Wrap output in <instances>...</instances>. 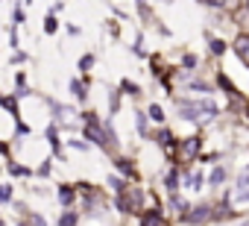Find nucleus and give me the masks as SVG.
<instances>
[{
  "instance_id": "obj_1",
  "label": "nucleus",
  "mask_w": 249,
  "mask_h": 226,
  "mask_svg": "<svg viewBox=\"0 0 249 226\" xmlns=\"http://www.w3.org/2000/svg\"><path fill=\"white\" fill-rule=\"evenodd\" d=\"M179 112L185 121H205V118H214L217 115V106L202 100V103H188V100H179Z\"/></svg>"
},
{
  "instance_id": "obj_2",
  "label": "nucleus",
  "mask_w": 249,
  "mask_h": 226,
  "mask_svg": "<svg viewBox=\"0 0 249 226\" xmlns=\"http://www.w3.org/2000/svg\"><path fill=\"white\" fill-rule=\"evenodd\" d=\"M231 200H237V203H243V200H249V165L237 173V188H234V194H231Z\"/></svg>"
},
{
  "instance_id": "obj_3",
  "label": "nucleus",
  "mask_w": 249,
  "mask_h": 226,
  "mask_svg": "<svg viewBox=\"0 0 249 226\" xmlns=\"http://www.w3.org/2000/svg\"><path fill=\"white\" fill-rule=\"evenodd\" d=\"M141 226H167V220H164V214H161V211L150 208V211H144V217H141Z\"/></svg>"
},
{
  "instance_id": "obj_4",
  "label": "nucleus",
  "mask_w": 249,
  "mask_h": 226,
  "mask_svg": "<svg viewBox=\"0 0 249 226\" xmlns=\"http://www.w3.org/2000/svg\"><path fill=\"white\" fill-rule=\"evenodd\" d=\"M234 53H237L240 62L249 65V36H237V41H234Z\"/></svg>"
},
{
  "instance_id": "obj_5",
  "label": "nucleus",
  "mask_w": 249,
  "mask_h": 226,
  "mask_svg": "<svg viewBox=\"0 0 249 226\" xmlns=\"http://www.w3.org/2000/svg\"><path fill=\"white\" fill-rule=\"evenodd\" d=\"M211 217V208L208 206H199V208H194L191 214H185V223H202V220H208Z\"/></svg>"
},
{
  "instance_id": "obj_6",
  "label": "nucleus",
  "mask_w": 249,
  "mask_h": 226,
  "mask_svg": "<svg viewBox=\"0 0 249 226\" xmlns=\"http://www.w3.org/2000/svg\"><path fill=\"white\" fill-rule=\"evenodd\" d=\"M196 153H199V138H188V141L182 144V156L191 159V156H196Z\"/></svg>"
},
{
  "instance_id": "obj_7",
  "label": "nucleus",
  "mask_w": 249,
  "mask_h": 226,
  "mask_svg": "<svg viewBox=\"0 0 249 226\" xmlns=\"http://www.w3.org/2000/svg\"><path fill=\"white\" fill-rule=\"evenodd\" d=\"M59 226H76V214H73V211H68V214L59 220Z\"/></svg>"
},
{
  "instance_id": "obj_8",
  "label": "nucleus",
  "mask_w": 249,
  "mask_h": 226,
  "mask_svg": "<svg viewBox=\"0 0 249 226\" xmlns=\"http://www.w3.org/2000/svg\"><path fill=\"white\" fill-rule=\"evenodd\" d=\"M164 185H167V191H176V170H170V173H167Z\"/></svg>"
},
{
  "instance_id": "obj_9",
  "label": "nucleus",
  "mask_w": 249,
  "mask_h": 226,
  "mask_svg": "<svg viewBox=\"0 0 249 226\" xmlns=\"http://www.w3.org/2000/svg\"><path fill=\"white\" fill-rule=\"evenodd\" d=\"M71 91H73V94H76L79 100L85 97V88H82V82H71Z\"/></svg>"
},
{
  "instance_id": "obj_10",
  "label": "nucleus",
  "mask_w": 249,
  "mask_h": 226,
  "mask_svg": "<svg viewBox=\"0 0 249 226\" xmlns=\"http://www.w3.org/2000/svg\"><path fill=\"white\" fill-rule=\"evenodd\" d=\"M223 176H226V173H223V168H217V170L211 173V185H220V182H223Z\"/></svg>"
},
{
  "instance_id": "obj_11",
  "label": "nucleus",
  "mask_w": 249,
  "mask_h": 226,
  "mask_svg": "<svg viewBox=\"0 0 249 226\" xmlns=\"http://www.w3.org/2000/svg\"><path fill=\"white\" fill-rule=\"evenodd\" d=\"M150 115H153V121H164V112L159 106H150Z\"/></svg>"
},
{
  "instance_id": "obj_12",
  "label": "nucleus",
  "mask_w": 249,
  "mask_h": 226,
  "mask_svg": "<svg viewBox=\"0 0 249 226\" xmlns=\"http://www.w3.org/2000/svg\"><path fill=\"white\" fill-rule=\"evenodd\" d=\"M223 50H226V44H223L220 38H214V41H211V53H223Z\"/></svg>"
},
{
  "instance_id": "obj_13",
  "label": "nucleus",
  "mask_w": 249,
  "mask_h": 226,
  "mask_svg": "<svg viewBox=\"0 0 249 226\" xmlns=\"http://www.w3.org/2000/svg\"><path fill=\"white\" fill-rule=\"evenodd\" d=\"M44 30H47V33H53V30H56V21H53V15H47V21H44Z\"/></svg>"
},
{
  "instance_id": "obj_14",
  "label": "nucleus",
  "mask_w": 249,
  "mask_h": 226,
  "mask_svg": "<svg viewBox=\"0 0 249 226\" xmlns=\"http://www.w3.org/2000/svg\"><path fill=\"white\" fill-rule=\"evenodd\" d=\"M159 141H161V144H167V147H170V144H173V135H170V132H161V135H159Z\"/></svg>"
},
{
  "instance_id": "obj_15",
  "label": "nucleus",
  "mask_w": 249,
  "mask_h": 226,
  "mask_svg": "<svg viewBox=\"0 0 249 226\" xmlns=\"http://www.w3.org/2000/svg\"><path fill=\"white\" fill-rule=\"evenodd\" d=\"M9 197H12V191H9V188H6V185H3V188H0V203H6V200H9Z\"/></svg>"
},
{
  "instance_id": "obj_16",
  "label": "nucleus",
  "mask_w": 249,
  "mask_h": 226,
  "mask_svg": "<svg viewBox=\"0 0 249 226\" xmlns=\"http://www.w3.org/2000/svg\"><path fill=\"white\" fill-rule=\"evenodd\" d=\"M117 168H120L123 173H129V176H132V168H129V162H117Z\"/></svg>"
},
{
  "instance_id": "obj_17",
  "label": "nucleus",
  "mask_w": 249,
  "mask_h": 226,
  "mask_svg": "<svg viewBox=\"0 0 249 226\" xmlns=\"http://www.w3.org/2000/svg\"><path fill=\"white\" fill-rule=\"evenodd\" d=\"M71 200H73V194H71V188H65L62 191V203H71Z\"/></svg>"
},
{
  "instance_id": "obj_18",
  "label": "nucleus",
  "mask_w": 249,
  "mask_h": 226,
  "mask_svg": "<svg viewBox=\"0 0 249 226\" xmlns=\"http://www.w3.org/2000/svg\"><path fill=\"white\" fill-rule=\"evenodd\" d=\"M138 130H141V132H147V121H144V115H138Z\"/></svg>"
},
{
  "instance_id": "obj_19",
  "label": "nucleus",
  "mask_w": 249,
  "mask_h": 226,
  "mask_svg": "<svg viewBox=\"0 0 249 226\" xmlns=\"http://www.w3.org/2000/svg\"><path fill=\"white\" fill-rule=\"evenodd\" d=\"M188 185H191V188H196V185H199V176H196V173H194V176H188Z\"/></svg>"
},
{
  "instance_id": "obj_20",
  "label": "nucleus",
  "mask_w": 249,
  "mask_h": 226,
  "mask_svg": "<svg viewBox=\"0 0 249 226\" xmlns=\"http://www.w3.org/2000/svg\"><path fill=\"white\" fill-rule=\"evenodd\" d=\"M243 226H249V223H243Z\"/></svg>"
}]
</instances>
